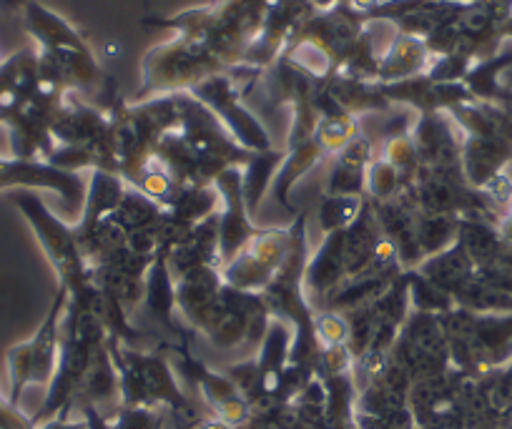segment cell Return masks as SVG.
<instances>
[{"label":"cell","instance_id":"obj_18","mask_svg":"<svg viewBox=\"0 0 512 429\" xmlns=\"http://www.w3.org/2000/svg\"><path fill=\"white\" fill-rule=\"evenodd\" d=\"M344 279H347L344 231H332V234H324L317 251L309 254L307 271H304V292H307L314 312L327 304V299L344 284Z\"/></svg>","mask_w":512,"mask_h":429},{"label":"cell","instance_id":"obj_7","mask_svg":"<svg viewBox=\"0 0 512 429\" xmlns=\"http://www.w3.org/2000/svg\"><path fill=\"white\" fill-rule=\"evenodd\" d=\"M216 73H226V66L209 48L186 36H171L169 41L151 46L141 58V86L136 101L191 91Z\"/></svg>","mask_w":512,"mask_h":429},{"label":"cell","instance_id":"obj_24","mask_svg":"<svg viewBox=\"0 0 512 429\" xmlns=\"http://www.w3.org/2000/svg\"><path fill=\"white\" fill-rule=\"evenodd\" d=\"M166 261L174 279L184 276L196 266H221L219 251V214L196 224L181 241L166 251Z\"/></svg>","mask_w":512,"mask_h":429},{"label":"cell","instance_id":"obj_34","mask_svg":"<svg viewBox=\"0 0 512 429\" xmlns=\"http://www.w3.org/2000/svg\"><path fill=\"white\" fill-rule=\"evenodd\" d=\"M512 68V51H500L490 58H482V61L472 63V68L465 76V88L470 91V96L475 101L485 103H497V98L505 91V73Z\"/></svg>","mask_w":512,"mask_h":429},{"label":"cell","instance_id":"obj_20","mask_svg":"<svg viewBox=\"0 0 512 429\" xmlns=\"http://www.w3.org/2000/svg\"><path fill=\"white\" fill-rule=\"evenodd\" d=\"M38 88V51L21 48L0 61V123L21 111Z\"/></svg>","mask_w":512,"mask_h":429},{"label":"cell","instance_id":"obj_42","mask_svg":"<svg viewBox=\"0 0 512 429\" xmlns=\"http://www.w3.org/2000/svg\"><path fill=\"white\" fill-rule=\"evenodd\" d=\"M402 191H405V181L397 174L395 166L387 164L382 156H374L367 169V199L379 204V201L397 199Z\"/></svg>","mask_w":512,"mask_h":429},{"label":"cell","instance_id":"obj_25","mask_svg":"<svg viewBox=\"0 0 512 429\" xmlns=\"http://www.w3.org/2000/svg\"><path fill=\"white\" fill-rule=\"evenodd\" d=\"M121 404V389H118V374L113 367V359L108 354V347L103 344L98 354L93 357L81 387L71 402V414H78L81 409L93 407L103 414H111Z\"/></svg>","mask_w":512,"mask_h":429},{"label":"cell","instance_id":"obj_50","mask_svg":"<svg viewBox=\"0 0 512 429\" xmlns=\"http://www.w3.org/2000/svg\"><path fill=\"white\" fill-rule=\"evenodd\" d=\"M502 41H512V16L507 18V23L502 26Z\"/></svg>","mask_w":512,"mask_h":429},{"label":"cell","instance_id":"obj_4","mask_svg":"<svg viewBox=\"0 0 512 429\" xmlns=\"http://www.w3.org/2000/svg\"><path fill=\"white\" fill-rule=\"evenodd\" d=\"M108 354L118 374L123 407H164L174 417L196 414L194 404L181 389L171 359L159 349H136L106 339Z\"/></svg>","mask_w":512,"mask_h":429},{"label":"cell","instance_id":"obj_40","mask_svg":"<svg viewBox=\"0 0 512 429\" xmlns=\"http://www.w3.org/2000/svg\"><path fill=\"white\" fill-rule=\"evenodd\" d=\"M367 196H322L317 206V221L324 234L349 229L357 214L362 211Z\"/></svg>","mask_w":512,"mask_h":429},{"label":"cell","instance_id":"obj_30","mask_svg":"<svg viewBox=\"0 0 512 429\" xmlns=\"http://www.w3.org/2000/svg\"><path fill=\"white\" fill-rule=\"evenodd\" d=\"M457 241L470 254L475 266L495 264V261L505 259L507 254V244L500 234V226H497V221L485 219V216H460Z\"/></svg>","mask_w":512,"mask_h":429},{"label":"cell","instance_id":"obj_38","mask_svg":"<svg viewBox=\"0 0 512 429\" xmlns=\"http://www.w3.org/2000/svg\"><path fill=\"white\" fill-rule=\"evenodd\" d=\"M457 229H460V216L425 214V211H420V216H417V236H420L422 261L455 244Z\"/></svg>","mask_w":512,"mask_h":429},{"label":"cell","instance_id":"obj_23","mask_svg":"<svg viewBox=\"0 0 512 429\" xmlns=\"http://www.w3.org/2000/svg\"><path fill=\"white\" fill-rule=\"evenodd\" d=\"M21 16L23 26H26L28 36L36 41L38 51L58 53L73 51V48H88L86 36L73 23H68L61 13L51 11L38 0H28Z\"/></svg>","mask_w":512,"mask_h":429},{"label":"cell","instance_id":"obj_49","mask_svg":"<svg viewBox=\"0 0 512 429\" xmlns=\"http://www.w3.org/2000/svg\"><path fill=\"white\" fill-rule=\"evenodd\" d=\"M312 3V8L317 13H324V11H332V8H337L342 0H309Z\"/></svg>","mask_w":512,"mask_h":429},{"label":"cell","instance_id":"obj_21","mask_svg":"<svg viewBox=\"0 0 512 429\" xmlns=\"http://www.w3.org/2000/svg\"><path fill=\"white\" fill-rule=\"evenodd\" d=\"M374 159V146L362 131L334 154L332 169H329L327 196H367V169Z\"/></svg>","mask_w":512,"mask_h":429},{"label":"cell","instance_id":"obj_15","mask_svg":"<svg viewBox=\"0 0 512 429\" xmlns=\"http://www.w3.org/2000/svg\"><path fill=\"white\" fill-rule=\"evenodd\" d=\"M467 3H450V0H379L369 13H364V23H392L397 33L415 36L425 41L437 26L455 16Z\"/></svg>","mask_w":512,"mask_h":429},{"label":"cell","instance_id":"obj_28","mask_svg":"<svg viewBox=\"0 0 512 429\" xmlns=\"http://www.w3.org/2000/svg\"><path fill=\"white\" fill-rule=\"evenodd\" d=\"M141 307L149 312L151 319L161 324L166 332L174 337H181V329L176 327V279L169 269L166 261V251H159L151 261L149 271H146V289H144V302Z\"/></svg>","mask_w":512,"mask_h":429},{"label":"cell","instance_id":"obj_16","mask_svg":"<svg viewBox=\"0 0 512 429\" xmlns=\"http://www.w3.org/2000/svg\"><path fill=\"white\" fill-rule=\"evenodd\" d=\"M420 166L427 169H460L462 133L450 113H425L417 116L410 128Z\"/></svg>","mask_w":512,"mask_h":429},{"label":"cell","instance_id":"obj_3","mask_svg":"<svg viewBox=\"0 0 512 429\" xmlns=\"http://www.w3.org/2000/svg\"><path fill=\"white\" fill-rule=\"evenodd\" d=\"M91 292V289H88ZM88 292L83 297H68L61 324V352L58 367L46 389V399L33 414V424L48 422L58 414H71V402L91 367L98 349L106 344L108 334L101 319L88 304Z\"/></svg>","mask_w":512,"mask_h":429},{"label":"cell","instance_id":"obj_44","mask_svg":"<svg viewBox=\"0 0 512 429\" xmlns=\"http://www.w3.org/2000/svg\"><path fill=\"white\" fill-rule=\"evenodd\" d=\"M314 334H317L319 347H339L349 339L347 314L332 312V309H317L314 312Z\"/></svg>","mask_w":512,"mask_h":429},{"label":"cell","instance_id":"obj_6","mask_svg":"<svg viewBox=\"0 0 512 429\" xmlns=\"http://www.w3.org/2000/svg\"><path fill=\"white\" fill-rule=\"evenodd\" d=\"M13 204L36 234L48 264L56 271L58 286L66 289L68 297H83L93 286L91 266L83 259L71 221L53 214L36 191H16Z\"/></svg>","mask_w":512,"mask_h":429},{"label":"cell","instance_id":"obj_26","mask_svg":"<svg viewBox=\"0 0 512 429\" xmlns=\"http://www.w3.org/2000/svg\"><path fill=\"white\" fill-rule=\"evenodd\" d=\"M324 156L327 154H324L322 146H319L317 136L307 138V141L287 143V146H284L282 166H279L272 184V194L277 196V204L282 206L284 211H289L292 216L299 214L297 206L292 204L294 184L302 181L312 169H317V164L324 159Z\"/></svg>","mask_w":512,"mask_h":429},{"label":"cell","instance_id":"obj_43","mask_svg":"<svg viewBox=\"0 0 512 429\" xmlns=\"http://www.w3.org/2000/svg\"><path fill=\"white\" fill-rule=\"evenodd\" d=\"M113 429H164V407H123L118 404L111 414H106Z\"/></svg>","mask_w":512,"mask_h":429},{"label":"cell","instance_id":"obj_5","mask_svg":"<svg viewBox=\"0 0 512 429\" xmlns=\"http://www.w3.org/2000/svg\"><path fill=\"white\" fill-rule=\"evenodd\" d=\"M452 369L480 379L512 362V314H475L455 307L442 314Z\"/></svg>","mask_w":512,"mask_h":429},{"label":"cell","instance_id":"obj_45","mask_svg":"<svg viewBox=\"0 0 512 429\" xmlns=\"http://www.w3.org/2000/svg\"><path fill=\"white\" fill-rule=\"evenodd\" d=\"M475 279L482 281V284L492 286V289H497V292L507 294V297H512V264H507V261H495V264L477 266Z\"/></svg>","mask_w":512,"mask_h":429},{"label":"cell","instance_id":"obj_29","mask_svg":"<svg viewBox=\"0 0 512 429\" xmlns=\"http://www.w3.org/2000/svg\"><path fill=\"white\" fill-rule=\"evenodd\" d=\"M327 96L342 108L349 116L359 118L364 113H390L392 103L387 101L382 91V83L374 81H357V78L347 76H329L322 81Z\"/></svg>","mask_w":512,"mask_h":429},{"label":"cell","instance_id":"obj_47","mask_svg":"<svg viewBox=\"0 0 512 429\" xmlns=\"http://www.w3.org/2000/svg\"><path fill=\"white\" fill-rule=\"evenodd\" d=\"M176 429H234L226 422H221L214 414H191V417H174Z\"/></svg>","mask_w":512,"mask_h":429},{"label":"cell","instance_id":"obj_12","mask_svg":"<svg viewBox=\"0 0 512 429\" xmlns=\"http://www.w3.org/2000/svg\"><path fill=\"white\" fill-rule=\"evenodd\" d=\"M86 186L81 174H71L48 161L0 156V194L3 191H51L61 199L63 214L76 224L86 204Z\"/></svg>","mask_w":512,"mask_h":429},{"label":"cell","instance_id":"obj_51","mask_svg":"<svg viewBox=\"0 0 512 429\" xmlns=\"http://www.w3.org/2000/svg\"><path fill=\"white\" fill-rule=\"evenodd\" d=\"M502 83H505L507 88H512V68H510V71L505 73V78H502Z\"/></svg>","mask_w":512,"mask_h":429},{"label":"cell","instance_id":"obj_37","mask_svg":"<svg viewBox=\"0 0 512 429\" xmlns=\"http://www.w3.org/2000/svg\"><path fill=\"white\" fill-rule=\"evenodd\" d=\"M410 126H392L387 128V136L382 143V159L397 169V174L405 181V189L415 181L417 171H420V159H417L415 141H412Z\"/></svg>","mask_w":512,"mask_h":429},{"label":"cell","instance_id":"obj_8","mask_svg":"<svg viewBox=\"0 0 512 429\" xmlns=\"http://www.w3.org/2000/svg\"><path fill=\"white\" fill-rule=\"evenodd\" d=\"M68 292L58 286L53 294V302L48 307L46 317L38 324L31 339L21 344H13L6 354L8 364V402L21 407V397L28 387H46L51 384L58 367V352H61V324L66 312Z\"/></svg>","mask_w":512,"mask_h":429},{"label":"cell","instance_id":"obj_14","mask_svg":"<svg viewBox=\"0 0 512 429\" xmlns=\"http://www.w3.org/2000/svg\"><path fill=\"white\" fill-rule=\"evenodd\" d=\"M216 191L221 196V211H219V251H221V266L226 261L234 259L246 241L262 229L251 221V211L244 199V174L241 166H231V169L221 171L214 181Z\"/></svg>","mask_w":512,"mask_h":429},{"label":"cell","instance_id":"obj_1","mask_svg":"<svg viewBox=\"0 0 512 429\" xmlns=\"http://www.w3.org/2000/svg\"><path fill=\"white\" fill-rule=\"evenodd\" d=\"M154 156L179 186H204L214 184L221 171L244 166L251 159V151L241 149L219 118L184 91L179 123L156 141Z\"/></svg>","mask_w":512,"mask_h":429},{"label":"cell","instance_id":"obj_22","mask_svg":"<svg viewBox=\"0 0 512 429\" xmlns=\"http://www.w3.org/2000/svg\"><path fill=\"white\" fill-rule=\"evenodd\" d=\"M462 174L482 189L512 166V141L500 136H462Z\"/></svg>","mask_w":512,"mask_h":429},{"label":"cell","instance_id":"obj_39","mask_svg":"<svg viewBox=\"0 0 512 429\" xmlns=\"http://www.w3.org/2000/svg\"><path fill=\"white\" fill-rule=\"evenodd\" d=\"M407 279H410V304L412 312H425V314H442L452 312L457 307L452 294H447L445 289H440L437 284H432L427 276H422L420 271L410 269L407 271Z\"/></svg>","mask_w":512,"mask_h":429},{"label":"cell","instance_id":"obj_48","mask_svg":"<svg viewBox=\"0 0 512 429\" xmlns=\"http://www.w3.org/2000/svg\"><path fill=\"white\" fill-rule=\"evenodd\" d=\"M36 429H86V422H83V417H76V414H58V417L48 419V422L36 424Z\"/></svg>","mask_w":512,"mask_h":429},{"label":"cell","instance_id":"obj_52","mask_svg":"<svg viewBox=\"0 0 512 429\" xmlns=\"http://www.w3.org/2000/svg\"><path fill=\"white\" fill-rule=\"evenodd\" d=\"M0 126H3V123H0Z\"/></svg>","mask_w":512,"mask_h":429},{"label":"cell","instance_id":"obj_2","mask_svg":"<svg viewBox=\"0 0 512 429\" xmlns=\"http://www.w3.org/2000/svg\"><path fill=\"white\" fill-rule=\"evenodd\" d=\"M272 0H209L204 6L186 8L171 16L144 18L146 28H164L209 48L234 73L246 48L262 31Z\"/></svg>","mask_w":512,"mask_h":429},{"label":"cell","instance_id":"obj_32","mask_svg":"<svg viewBox=\"0 0 512 429\" xmlns=\"http://www.w3.org/2000/svg\"><path fill=\"white\" fill-rule=\"evenodd\" d=\"M128 184L113 171H91V179L86 186V204H83L81 219L76 221V229H88V226H96L98 221L106 219L111 211H116V206L121 204L123 194H126Z\"/></svg>","mask_w":512,"mask_h":429},{"label":"cell","instance_id":"obj_17","mask_svg":"<svg viewBox=\"0 0 512 429\" xmlns=\"http://www.w3.org/2000/svg\"><path fill=\"white\" fill-rule=\"evenodd\" d=\"M382 91L392 106H407L417 111V116L425 113H447L460 103L475 101L465 83H437L427 73L397 83H382Z\"/></svg>","mask_w":512,"mask_h":429},{"label":"cell","instance_id":"obj_36","mask_svg":"<svg viewBox=\"0 0 512 429\" xmlns=\"http://www.w3.org/2000/svg\"><path fill=\"white\" fill-rule=\"evenodd\" d=\"M161 216H164V206L156 204L154 199L144 196L141 191H136L134 186H128L121 204H118L116 211H111L106 219H111L113 224L121 226V229L131 236L136 234V231L154 226Z\"/></svg>","mask_w":512,"mask_h":429},{"label":"cell","instance_id":"obj_41","mask_svg":"<svg viewBox=\"0 0 512 429\" xmlns=\"http://www.w3.org/2000/svg\"><path fill=\"white\" fill-rule=\"evenodd\" d=\"M359 133L357 118L349 116L344 111H332V113H322L317 123V141L322 146V151L327 156L339 154V151L352 141L354 136Z\"/></svg>","mask_w":512,"mask_h":429},{"label":"cell","instance_id":"obj_11","mask_svg":"<svg viewBox=\"0 0 512 429\" xmlns=\"http://www.w3.org/2000/svg\"><path fill=\"white\" fill-rule=\"evenodd\" d=\"M289 246H292V226L259 229L234 259L221 266V276L239 292L262 294L282 269Z\"/></svg>","mask_w":512,"mask_h":429},{"label":"cell","instance_id":"obj_9","mask_svg":"<svg viewBox=\"0 0 512 429\" xmlns=\"http://www.w3.org/2000/svg\"><path fill=\"white\" fill-rule=\"evenodd\" d=\"M189 93L219 118L221 126L229 131V136L239 143L241 149L251 151V154L277 149L267 126L244 103V98H241L244 91L236 83V76H231L229 71L209 76L199 86L191 88Z\"/></svg>","mask_w":512,"mask_h":429},{"label":"cell","instance_id":"obj_33","mask_svg":"<svg viewBox=\"0 0 512 429\" xmlns=\"http://www.w3.org/2000/svg\"><path fill=\"white\" fill-rule=\"evenodd\" d=\"M179 224L194 229L196 224L206 221L209 216L221 211V196L214 184L204 186H179L176 194L171 196L169 204L164 206Z\"/></svg>","mask_w":512,"mask_h":429},{"label":"cell","instance_id":"obj_27","mask_svg":"<svg viewBox=\"0 0 512 429\" xmlns=\"http://www.w3.org/2000/svg\"><path fill=\"white\" fill-rule=\"evenodd\" d=\"M432 53L427 51V43L422 38L395 33L390 46L379 53L377 83H397L415 78L430 68Z\"/></svg>","mask_w":512,"mask_h":429},{"label":"cell","instance_id":"obj_46","mask_svg":"<svg viewBox=\"0 0 512 429\" xmlns=\"http://www.w3.org/2000/svg\"><path fill=\"white\" fill-rule=\"evenodd\" d=\"M0 429H36L31 417L21 412V407L8 402V397L0 392Z\"/></svg>","mask_w":512,"mask_h":429},{"label":"cell","instance_id":"obj_10","mask_svg":"<svg viewBox=\"0 0 512 429\" xmlns=\"http://www.w3.org/2000/svg\"><path fill=\"white\" fill-rule=\"evenodd\" d=\"M392 362L405 369L412 384L450 372V344L442 319L437 314L410 312L392 347Z\"/></svg>","mask_w":512,"mask_h":429},{"label":"cell","instance_id":"obj_31","mask_svg":"<svg viewBox=\"0 0 512 429\" xmlns=\"http://www.w3.org/2000/svg\"><path fill=\"white\" fill-rule=\"evenodd\" d=\"M475 269V261H472L470 254L462 249L460 241H455V244L447 246L445 251L422 261L415 271H420L422 276H427L432 284L445 289V292L452 294V299H455V294L460 292L462 286H465L472 276H475Z\"/></svg>","mask_w":512,"mask_h":429},{"label":"cell","instance_id":"obj_19","mask_svg":"<svg viewBox=\"0 0 512 429\" xmlns=\"http://www.w3.org/2000/svg\"><path fill=\"white\" fill-rule=\"evenodd\" d=\"M369 204H372L374 214L382 224L384 236L390 239L402 269H417L422 264L420 236H417V216H420L417 206L405 194L392 201H379V204L369 201Z\"/></svg>","mask_w":512,"mask_h":429},{"label":"cell","instance_id":"obj_35","mask_svg":"<svg viewBox=\"0 0 512 429\" xmlns=\"http://www.w3.org/2000/svg\"><path fill=\"white\" fill-rule=\"evenodd\" d=\"M282 159L284 149L259 151V154H251V159L241 166V174H244V199L251 214L262 206L267 194H272L274 176H277L279 166H282Z\"/></svg>","mask_w":512,"mask_h":429},{"label":"cell","instance_id":"obj_13","mask_svg":"<svg viewBox=\"0 0 512 429\" xmlns=\"http://www.w3.org/2000/svg\"><path fill=\"white\" fill-rule=\"evenodd\" d=\"M174 369L184 382H189L196 392L201 394L204 404L209 407V414L219 417L221 422H226L229 427L239 429L244 427L251 419V407L244 397H241L239 389L234 387L229 377L224 372H216L209 364H204L201 359H196L189 352L186 342H179L174 347Z\"/></svg>","mask_w":512,"mask_h":429}]
</instances>
